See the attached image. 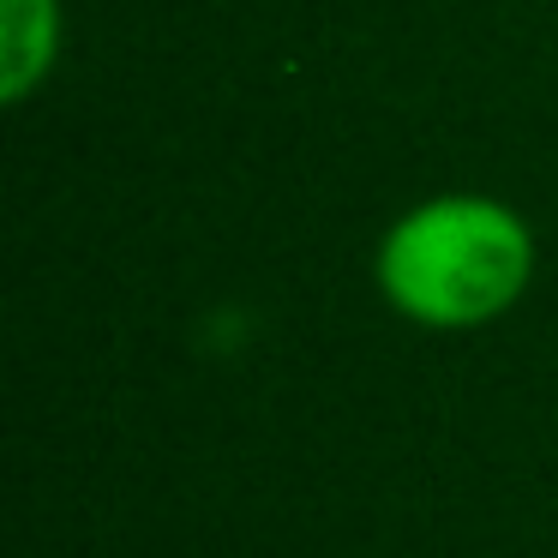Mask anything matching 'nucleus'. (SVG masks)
Returning a JSON list of instances; mask_svg holds the SVG:
<instances>
[{
  "label": "nucleus",
  "mask_w": 558,
  "mask_h": 558,
  "mask_svg": "<svg viewBox=\"0 0 558 558\" xmlns=\"http://www.w3.org/2000/svg\"><path fill=\"white\" fill-rule=\"evenodd\" d=\"M534 234L510 205L445 193L414 205L378 241V289L426 330H474L529 294Z\"/></svg>",
  "instance_id": "nucleus-1"
},
{
  "label": "nucleus",
  "mask_w": 558,
  "mask_h": 558,
  "mask_svg": "<svg viewBox=\"0 0 558 558\" xmlns=\"http://www.w3.org/2000/svg\"><path fill=\"white\" fill-rule=\"evenodd\" d=\"M61 54V7L54 0H0V97L25 102Z\"/></svg>",
  "instance_id": "nucleus-2"
}]
</instances>
